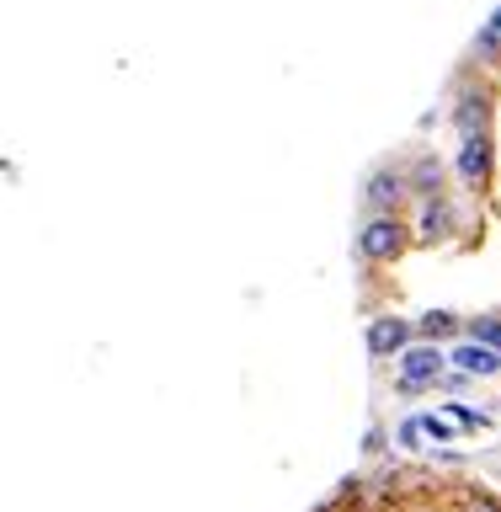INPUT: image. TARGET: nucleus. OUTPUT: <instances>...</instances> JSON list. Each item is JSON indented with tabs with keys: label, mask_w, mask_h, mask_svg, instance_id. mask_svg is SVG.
<instances>
[{
	"label": "nucleus",
	"mask_w": 501,
	"mask_h": 512,
	"mask_svg": "<svg viewBox=\"0 0 501 512\" xmlns=\"http://www.w3.org/2000/svg\"><path fill=\"white\" fill-rule=\"evenodd\" d=\"M352 251H358V262H368V267L400 262V256L411 251V224L400 219V214H368V219L358 224Z\"/></svg>",
	"instance_id": "1"
},
{
	"label": "nucleus",
	"mask_w": 501,
	"mask_h": 512,
	"mask_svg": "<svg viewBox=\"0 0 501 512\" xmlns=\"http://www.w3.org/2000/svg\"><path fill=\"white\" fill-rule=\"evenodd\" d=\"M448 374V358L438 342H411L406 352L395 358V395H422V390H438V379Z\"/></svg>",
	"instance_id": "2"
},
{
	"label": "nucleus",
	"mask_w": 501,
	"mask_h": 512,
	"mask_svg": "<svg viewBox=\"0 0 501 512\" xmlns=\"http://www.w3.org/2000/svg\"><path fill=\"white\" fill-rule=\"evenodd\" d=\"M411 203V187H406V171L400 166H374L363 176V208L368 214H400Z\"/></svg>",
	"instance_id": "3"
},
{
	"label": "nucleus",
	"mask_w": 501,
	"mask_h": 512,
	"mask_svg": "<svg viewBox=\"0 0 501 512\" xmlns=\"http://www.w3.org/2000/svg\"><path fill=\"white\" fill-rule=\"evenodd\" d=\"M459 235V208L448 198H427L416 203V224H411V246H448Z\"/></svg>",
	"instance_id": "4"
},
{
	"label": "nucleus",
	"mask_w": 501,
	"mask_h": 512,
	"mask_svg": "<svg viewBox=\"0 0 501 512\" xmlns=\"http://www.w3.org/2000/svg\"><path fill=\"white\" fill-rule=\"evenodd\" d=\"M454 171L470 192H486L491 176H496V139L491 134H475V139H459V155H454Z\"/></svg>",
	"instance_id": "5"
},
{
	"label": "nucleus",
	"mask_w": 501,
	"mask_h": 512,
	"mask_svg": "<svg viewBox=\"0 0 501 512\" xmlns=\"http://www.w3.org/2000/svg\"><path fill=\"white\" fill-rule=\"evenodd\" d=\"M411 342H416V320H406V315H379V320H368V331H363L368 358H400Z\"/></svg>",
	"instance_id": "6"
},
{
	"label": "nucleus",
	"mask_w": 501,
	"mask_h": 512,
	"mask_svg": "<svg viewBox=\"0 0 501 512\" xmlns=\"http://www.w3.org/2000/svg\"><path fill=\"white\" fill-rule=\"evenodd\" d=\"M454 128L459 139H475V134H491V86H459L454 96Z\"/></svg>",
	"instance_id": "7"
},
{
	"label": "nucleus",
	"mask_w": 501,
	"mask_h": 512,
	"mask_svg": "<svg viewBox=\"0 0 501 512\" xmlns=\"http://www.w3.org/2000/svg\"><path fill=\"white\" fill-rule=\"evenodd\" d=\"M443 182H448V166L438 155H416L411 160V171H406V187H411V198L416 203H427V198H443Z\"/></svg>",
	"instance_id": "8"
},
{
	"label": "nucleus",
	"mask_w": 501,
	"mask_h": 512,
	"mask_svg": "<svg viewBox=\"0 0 501 512\" xmlns=\"http://www.w3.org/2000/svg\"><path fill=\"white\" fill-rule=\"evenodd\" d=\"M448 368H459L464 379H491L501 368V358L491 347H480V342H459L454 352H448Z\"/></svg>",
	"instance_id": "9"
},
{
	"label": "nucleus",
	"mask_w": 501,
	"mask_h": 512,
	"mask_svg": "<svg viewBox=\"0 0 501 512\" xmlns=\"http://www.w3.org/2000/svg\"><path fill=\"white\" fill-rule=\"evenodd\" d=\"M464 326V320L454 310H427L422 320H416V336H427V342H443V336H454Z\"/></svg>",
	"instance_id": "10"
},
{
	"label": "nucleus",
	"mask_w": 501,
	"mask_h": 512,
	"mask_svg": "<svg viewBox=\"0 0 501 512\" xmlns=\"http://www.w3.org/2000/svg\"><path fill=\"white\" fill-rule=\"evenodd\" d=\"M464 331H470V342L491 347L501 358V315H475V320H464Z\"/></svg>",
	"instance_id": "11"
},
{
	"label": "nucleus",
	"mask_w": 501,
	"mask_h": 512,
	"mask_svg": "<svg viewBox=\"0 0 501 512\" xmlns=\"http://www.w3.org/2000/svg\"><path fill=\"white\" fill-rule=\"evenodd\" d=\"M416 422H422V438H427V443H448V438L459 432L443 411H427V416H416Z\"/></svg>",
	"instance_id": "12"
},
{
	"label": "nucleus",
	"mask_w": 501,
	"mask_h": 512,
	"mask_svg": "<svg viewBox=\"0 0 501 512\" xmlns=\"http://www.w3.org/2000/svg\"><path fill=\"white\" fill-rule=\"evenodd\" d=\"M443 416L459 432H480V427H486V411H475V406H443Z\"/></svg>",
	"instance_id": "13"
},
{
	"label": "nucleus",
	"mask_w": 501,
	"mask_h": 512,
	"mask_svg": "<svg viewBox=\"0 0 501 512\" xmlns=\"http://www.w3.org/2000/svg\"><path fill=\"white\" fill-rule=\"evenodd\" d=\"M395 443H400V448H422V443H427V438H422V422H416V416H406V422L395 427Z\"/></svg>",
	"instance_id": "14"
},
{
	"label": "nucleus",
	"mask_w": 501,
	"mask_h": 512,
	"mask_svg": "<svg viewBox=\"0 0 501 512\" xmlns=\"http://www.w3.org/2000/svg\"><path fill=\"white\" fill-rule=\"evenodd\" d=\"M459 512H501V502H496V496H486V491H475Z\"/></svg>",
	"instance_id": "15"
},
{
	"label": "nucleus",
	"mask_w": 501,
	"mask_h": 512,
	"mask_svg": "<svg viewBox=\"0 0 501 512\" xmlns=\"http://www.w3.org/2000/svg\"><path fill=\"white\" fill-rule=\"evenodd\" d=\"M491 27H496V32H501V11H496V16H491Z\"/></svg>",
	"instance_id": "16"
}]
</instances>
